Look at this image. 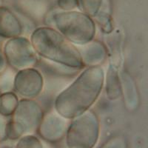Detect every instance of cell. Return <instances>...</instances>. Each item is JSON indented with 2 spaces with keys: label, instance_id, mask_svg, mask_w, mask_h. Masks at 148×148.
<instances>
[{
  "label": "cell",
  "instance_id": "obj_1",
  "mask_svg": "<svg viewBox=\"0 0 148 148\" xmlns=\"http://www.w3.org/2000/svg\"><path fill=\"white\" fill-rule=\"evenodd\" d=\"M101 67H92L82 72L56 101V109L62 116L74 119L85 113L96 101L104 84Z\"/></svg>",
  "mask_w": 148,
  "mask_h": 148
},
{
  "label": "cell",
  "instance_id": "obj_2",
  "mask_svg": "<svg viewBox=\"0 0 148 148\" xmlns=\"http://www.w3.org/2000/svg\"><path fill=\"white\" fill-rule=\"evenodd\" d=\"M30 42L36 53L54 62L73 68L84 66L78 49L59 31L51 27H40L31 36Z\"/></svg>",
  "mask_w": 148,
  "mask_h": 148
},
{
  "label": "cell",
  "instance_id": "obj_8",
  "mask_svg": "<svg viewBox=\"0 0 148 148\" xmlns=\"http://www.w3.org/2000/svg\"><path fill=\"white\" fill-rule=\"evenodd\" d=\"M66 124L56 116H48L42 119L38 127V132L41 138L49 142L60 141L65 136Z\"/></svg>",
  "mask_w": 148,
  "mask_h": 148
},
{
  "label": "cell",
  "instance_id": "obj_3",
  "mask_svg": "<svg viewBox=\"0 0 148 148\" xmlns=\"http://www.w3.org/2000/svg\"><path fill=\"white\" fill-rule=\"evenodd\" d=\"M53 22L59 32L75 44L85 45L90 42L96 27L90 16L77 11H65L54 14Z\"/></svg>",
  "mask_w": 148,
  "mask_h": 148
},
{
  "label": "cell",
  "instance_id": "obj_14",
  "mask_svg": "<svg viewBox=\"0 0 148 148\" xmlns=\"http://www.w3.org/2000/svg\"><path fill=\"white\" fill-rule=\"evenodd\" d=\"M5 148H11V147H5Z\"/></svg>",
  "mask_w": 148,
  "mask_h": 148
},
{
  "label": "cell",
  "instance_id": "obj_13",
  "mask_svg": "<svg viewBox=\"0 0 148 148\" xmlns=\"http://www.w3.org/2000/svg\"><path fill=\"white\" fill-rule=\"evenodd\" d=\"M58 5L64 10H70L78 7L77 0H58Z\"/></svg>",
  "mask_w": 148,
  "mask_h": 148
},
{
  "label": "cell",
  "instance_id": "obj_4",
  "mask_svg": "<svg viewBox=\"0 0 148 148\" xmlns=\"http://www.w3.org/2000/svg\"><path fill=\"white\" fill-rule=\"evenodd\" d=\"M66 130L67 148H93L99 138V122L91 112L76 117Z\"/></svg>",
  "mask_w": 148,
  "mask_h": 148
},
{
  "label": "cell",
  "instance_id": "obj_6",
  "mask_svg": "<svg viewBox=\"0 0 148 148\" xmlns=\"http://www.w3.org/2000/svg\"><path fill=\"white\" fill-rule=\"evenodd\" d=\"M8 45V59L11 65L16 69H28L35 64L36 53L30 41L16 37Z\"/></svg>",
  "mask_w": 148,
  "mask_h": 148
},
{
  "label": "cell",
  "instance_id": "obj_12",
  "mask_svg": "<svg viewBox=\"0 0 148 148\" xmlns=\"http://www.w3.org/2000/svg\"><path fill=\"white\" fill-rule=\"evenodd\" d=\"M100 148H128V143L125 137L116 136L110 138Z\"/></svg>",
  "mask_w": 148,
  "mask_h": 148
},
{
  "label": "cell",
  "instance_id": "obj_9",
  "mask_svg": "<svg viewBox=\"0 0 148 148\" xmlns=\"http://www.w3.org/2000/svg\"><path fill=\"white\" fill-rule=\"evenodd\" d=\"M22 27L17 17L10 10L0 8V32L8 36H17Z\"/></svg>",
  "mask_w": 148,
  "mask_h": 148
},
{
  "label": "cell",
  "instance_id": "obj_5",
  "mask_svg": "<svg viewBox=\"0 0 148 148\" xmlns=\"http://www.w3.org/2000/svg\"><path fill=\"white\" fill-rule=\"evenodd\" d=\"M14 111L15 115L8 127L7 137L10 139H18L24 136L30 135L39 127L43 119L40 107L30 100L21 101Z\"/></svg>",
  "mask_w": 148,
  "mask_h": 148
},
{
  "label": "cell",
  "instance_id": "obj_15",
  "mask_svg": "<svg viewBox=\"0 0 148 148\" xmlns=\"http://www.w3.org/2000/svg\"><path fill=\"white\" fill-rule=\"evenodd\" d=\"M0 2H1V0H0Z\"/></svg>",
  "mask_w": 148,
  "mask_h": 148
},
{
  "label": "cell",
  "instance_id": "obj_7",
  "mask_svg": "<svg viewBox=\"0 0 148 148\" xmlns=\"http://www.w3.org/2000/svg\"><path fill=\"white\" fill-rule=\"evenodd\" d=\"M42 77L32 68L22 70L16 77L15 88L17 92L25 97L36 96L42 89Z\"/></svg>",
  "mask_w": 148,
  "mask_h": 148
},
{
  "label": "cell",
  "instance_id": "obj_10",
  "mask_svg": "<svg viewBox=\"0 0 148 148\" xmlns=\"http://www.w3.org/2000/svg\"><path fill=\"white\" fill-rule=\"evenodd\" d=\"M103 0H77L78 7L89 16H96L99 12Z\"/></svg>",
  "mask_w": 148,
  "mask_h": 148
},
{
  "label": "cell",
  "instance_id": "obj_11",
  "mask_svg": "<svg viewBox=\"0 0 148 148\" xmlns=\"http://www.w3.org/2000/svg\"><path fill=\"white\" fill-rule=\"evenodd\" d=\"M16 148H44L40 140L33 135H26L18 138Z\"/></svg>",
  "mask_w": 148,
  "mask_h": 148
}]
</instances>
